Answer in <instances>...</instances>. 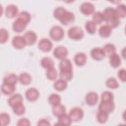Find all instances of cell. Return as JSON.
<instances>
[{
	"instance_id": "obj_5",
	"label": "cell",
	"mask_w": 126,
	"mask_h": 126,
	"mask_svg": "<svg viewBox=\"0 0 126 126\" xmlns=\"http://www.w3.org/2000/svg\"><path fill=\"white\" fill-rule=\"evenodd\" d=\"M67 35L70 39L78 40L81 39L84 37V32L80 27L73 26L68 30Z\"/></svg>"
},
{
	"instance_id": "obj_11",
	"label": "cell",
	"mask_w": 126,
	"mask_h": 126,
	"mask_svg": "<svg viewBox=\"0 0 126 126\" xmlns=\"http://www.w3.org/2000/svg\"><path fill=\"white\" fill-rule=\"evenodd\" d=\"M53 47V43L51 41L46 38L41 39L38 43V48L42 51L48 52L50 51Z\"/></svg>"
},
{
	"instance_id": "obj_28",
	"label": "cell",
	"mask_w": 126,
	"mask_h": 126,
	"mask_svg": "<svg viewBox=\"0 0 126 126\" xmlns=\"http://www.w3.org/2000/svg\"><path fill=\"white\" fill-rule=\"evenodd\" d=\"M61 97L58 94H51L48 97V102L52 106L61 103Z\"/></svg>"
},
{
	"instance_id": "obj_19",
	"label": "cell",
	"mask_w": 126,
	"mask_h": 126,
	"mask_svg": "<svg viewBox=\"0 0 126 126\" xmlns=\"http://www.w3.org/2000/svg\"><path fill=\"white\" fill-rule=\"evenodd\" d=\"M16 89L15 85L3 82L1 86V91L5 95L12 94Z\"/></svg>"
},
{
	"instance_id": "obj_32",
	"label": "cell",
	"mask_w": 126,
	"mask_h": 126,
	"mask_svg": "<svg viewBox=\"0 0 126 126\" xmlns=\"http://www.w3.org/2000/svg\"><path fill=\"white\" fill-rule=\"evenodd\" d=\"M109 113L99 110L96 115V120L100 124L105 123L108 119Z\"/></svg>"
},
{
	"instance_id": "obj_23",
	"label": "cell",
	"mask_w": 126,
	"mask_h": 126,
	"mask_svg": "<svg viewBox=\"0 0 126 126\" xmlns=\"http://www.w3.org/2000/svg\"><path fill=\"white\" fill-rule=\"evenodd\" d=\"M66 109L65 106L60 103L56 105L52 106V113L54 116L59 117L60 116L66 113Z\"/></svg>"
},
{
	"instance_id": "obj_33",
	"label": "cell",
	"mask_w": 126,
	"mask_h": 126,
	"mask_svg": "<svg viewBox=\"0 0 126 126\" xmlns=\"http://www.w3.org/2000/svg\"><path fill=\"white\" fill-rule=\"evenodd\" d=\"M119 18H125L126 16V6L124 4L120 3L115 9Z\"/></svg>"
},
{
	"instance_id": "obj_2",
	"label": "cell",
	"mask_w": 126,
	"mask_h": 126,
	"mask_svg": "<svg viewBox=\"0 0 126 126\" xmlns=\"http://www.w3.org/2000/svg\"><path fill=\"white\" fill-rule=\"evenodd\" d=\"M60 78L66 81H70L73 77V66L71 61L68 59L61 60L59 63Z\"/></svg>"
},
{
	"instance_id": "obj_18",
	"label": "cell",
	"mask_w": 126,
	"mask_h": 126,
	"mask_svg": "<svg viewBox=\"0 0 126 126\" xmlns=\"http://www.w3.org/2000/svg\"><path fill=\"white\" fill-rule=\"evenodd\" d=\"M18 12V7L14 4H9L8 5L5 10V14L7 17L11 18L14 17L17 15Z\"/></svg>"
},
{
	"instance_id": "obj_12",
	"label": "cell",
	"mask_w": 126,
	"mask_h": 126,
	"mask_svg": "<svg viewBox=\"0 0 126 126\" xmlns=\"http://www.w3.org/2000/svg\"><path fill=\"white\" fill-rule=\"evenodd\" d=\"M85 100L86 103L88 105L91 106H94L98 101V95L95 92H89L85 95Z\"/></svg>"
},
{
	"instance_id": "obj_15",
	"label": "cell",
	"mask_w": 126,
	"mask_h": 126,
	"mask_svg": "<svg viewBox=\"0 0 126 126\" xmlns=\"http://www.w3.org/2000/svg\"><path fill=\"white\" fill-rule=\"evenodd\" d=\"M23 97L20 94H12L8 99L7 102L9 105L13 108L15 106L23 103Z\"/></svg>"
},
{
	"instance_id": "obj_8",
	"label": "cell",
	"mask_w": 126,
	"mask_h": 126,
	"mask_svg": "<svg viewBox=\"0 0 126 126\" xmlns=\"http://www.w3.org/2000/svg\"><path fill=\"white\" fill-rule=\"evenodd\" d=\"M53 55L55 58L61 60L66 58L68 55V50L64 46H58L54 49Z\"/></svg>"
},
{
	"instance_id": "obj_44",
	"label": "cell",
	"mask_w": 126,
	"mask_h": 126,
	"mask_svg": "<svg viewBox=\"0 0 126 126\" xmlns=\"http://www.w3.org/2000/svg\"><path fill=\"white\" fill-rule=\"evenodd\" d=\"M50 124L49 121L46 119H41L37 122V126H50Z\"/></svg>"
},
{
	"instance_id": "obj_6",
	"label": "cell",
	"mask_w": 126,
	"mask_h": 126,
	"mask_svg": "<svg viewBox=\"0 0 126 126\" xmlns=\"http://www.w3.org/2000/svg\"><path fill=\"white\" fill-rule=\"evenodd\" d=\"M69 116L72 121L78 122L82 120L84 116L83 110L79 107H73L69 111Z\"/></svg>"
},
{
	"instance_id": "obj_43",
	"label": "cell",
	"mask_w": 126,
	"mask_h": 126,
	"mask_svg": "<svg viewBox=\"0 0 126 126\" xmlns=\"http://www.w3.org/2000/svg\"><path fill=\"white\" fill-rule=\"evenodd\" d=\"M118 76L122 81L125 82L126 81V69L124 68H121L119 69L118 72Z\"/></svg>"
},
{
	"instance_id": "obj_40",
	"label": "cell",
	"mask_w": 126,
	"mask_h": 126,
	"mask_svg": "<svg viewBox=\"0 0 126 126\" xmlns=\"http://www.w3.org/2000/svg\"><path fill=\"white\" fill-rule=\"evenodd\" d=\"M9 38L8 32L4 28L0 30V42L1 44L5 43Z\"/></svg>"
},
{
	"instance_id": "obj_20",
	"label": "cell",
	"mask_w": 126,
	"mask_h": 126,
	"mask_svg": "<svg viewBox=\"0 0 126 126\" xmlns=\"http://www.w3.org/2000/svg\"><path fill=\"white\" fill-rule=\"evenodd\" d=\"M87 59V56L84 53L79 52L75 55L74 57V62L77 65L81 66L86 63Z\"/></svg>"
},
{
	"instance_id": "obj_35",
	"label": "cell",
	"mask_w": 126,
	"mask_h": 126,
	"mask_svg": "<svg viewBox=\"0 0 126 126\" xmlns=\"http://www.w3.org/2000/svg\"><path fill=\"white\" fill-rule=\"evenodd\" d=\"M93 21L96 24H100L104 21L103 15L102 12L100 11H96L94 13L93 15Z\"/></svg>"
},
{
	"instance_id": "obj_16",
	"label": "cell",
	"mask_w": 126,
	"mask_h": 126,
	"mask_svg": "<svg viewBox=\"0 0 126 126\" xmlns=\"http://www.w3.org/2000/svg\"><path fill=\"white\" fill-rule=\"evenodd\" d=\"M90 55L93 59L98 61L103 60L105 57L103 49L99 47L93 48L90 51Z\"/></svg>"
},
{
	"instance_id": "obj_3",
	"label": "cell",
	"mask_w": 126,
	"mask_h": 126,
	"mask_svg": "<svg viewBox=\"0 0 126 126\" xmlns=\"http://www.w3.org/2000/svg\"><path fill=\"white\" fill-rule=\"evenodd\" d=\"M104 21L106 24L110 26L112 29L117 28L120 23L116 10L112 7H108L104 9L102 12Z\"/></svg>"
},
{
	"instance_id": "obj_7",
	"label": "cell",
	"mask_w": 126,
	"mask_h": 126,
	"mask_svg": "<svg viewBox=\"0 0 126 126\" xmlns=\"http://www.w3.org/2000/svg\"><path fill=\"white\" fill-rule=\"evenodd\" d=\"M28 24L25 20L17 17L16 20L13 22L12 28L14 31L16 32H21L24 31Z\"/></svg>"
},
{
	"instance_id": "obj_29",
	"label": "cell",
	"mask_w": 126,
	"mask_h": 126,
	"mask_svg": "<svg viewBox=\"0 0 126 126\" xmlns=\"http://www.w3.org/2000/svg\"><path fill=\"white\" fill-rule=\"evenodd\" d=\"M102 49L105 53V56H107L109 57L112 54L115 53L116 50V46L113 44L110 43L105 44Z\"/></svg>"
},
{
	"instance_id": "obj_13",
	"label": "cell",
	"mask_w": 126,
	"mask_h": 126,
	"mask_svg": "<svg viewBox=\"0 0 126 126\" xmlns=\"http://www.w3.org/2000/svg\"><path fill=\"white\" fill-rule=\"evenodd\" d=\"M23 36L26 44L28 45L34 44L36 42L37 38L36 33L32 31H28L26 32Z\"/></svg>"
},
{
	"instance_id": "obj_10",
	"label": "cell",
	"mask_w": 126,
	"mask_h": 126,
	"mask_svg": "<svg viewBox=\"0 0 126 126\" xmlns=\"http://www.w3.org/2000/svg\"><path fill=\"white\" fill-rule=\"evenodd\" d=\"M95 7L94 5L90 2H84L80 6V10L82 13L86 15H89L94 13Z\"/></svg>"
},
{
	"instance_id": "obj_36",
	"label": "cell",
	"mask_w": 126,
	"mask_h": 126,
	"mask_svg": "<svg viewBox=\"0 0 126 126\" xmlns=\"http://www.w3.org/2000/svg\"><path fill=\"white\" fill-rule=\"evenodd\" d=\"M101 101H114L113 94L108 91H104L101 94Z\"/></svg>"
},
{
	"instance_id": "obj_14",
	"label": "cell",
	"mask_w": 126,
	"mask_h": 126,
	"mask_svg": "<svg viewBox=\"0 0 126 126\" xmlns=\"http://www.w3.org/2000/svg\"><path fill=\"white\" fill-rule=\"evenodd\" d=\"M115 108L114 101H100L98 105V110L109 113L113 111Z\"/></svg>"
},
{
	"instance_id": "obj_26",
	"label": "cell",
	"mask_w": 126,
	"mask_h": 126,
	"mask_svg": "<svg viewBox=\"0 0 126 126\" xmlns=\"http://www.w3.org/2000/svg\"><path fill=\"white\" fill-rule=\"evenodd\" d=\"M40 64L42 67L48 69L54 67V62L50 57H45L41 59L40 61Z\"/></svg>"
},
{
	"instance_id": "obj_34",
	"label": "cell",
	"mask_w": 126,
	"mask_h": 126,
	"mask_svg": "<svg viewBox=\"0 0 126 126\" xmlns=\"http://www.w3.org/2000/svg\"><path fill=\"white\" fill-rule=\"evenodd\" d=\"M106 85L108 88L112 89H117L119 86L118 81L114 77L108 78L106 81Z\"/></svg>"
},
{
	"instance_id": "obj_41",
	"label": "cell",
	"mask_w": 126,
	"mask_h": 126,
	"mask_svg": "<svg viewBox=\"0 0 126 126\" xmlns=\"http://www.w3.org/2000/svg\"><path fill=\"white\" fill-rule=\"evenodd\" d=\"M17 17L24 19L27 23H28V24L30 22L31 20V14L28 11H22L20 12Z\"/></svg>"
},
{
	"instance_id": "obj_39",
	"label": "cell",
	"mask_w": 126,
	"mask_h": 126,
	"mask_svg": "<svg viewBox=\"0 0 126 126\" xmlns=\"http://www.w3.org/2000/svg\"><path fill=\"white\" fill-rule=\"evenodd\" d=\"M12 108L14 114L18 116L22 115L26 112V108L23 103L15 106Z\"/></svg>"
},
{
	"instance_id": "obj_4",
	"label": "cell",
	"mask_w": 126,
	"mask_h": 126,
	"mask_svg": "<svg viewBox=\"0 0 126 126\" xmlns=\"http://www.w3.org/2000/svg\"><path fill=\"white\" fill-rule=\"evenodd\" d=\"M64 31L63 28L58 25L53 26L49 31V35L51 39L55 41H59L63 38Z\"/></svg>"
},
{
	"instance_id": "obj_45",
	"label": "cell",
	"mask_w": 126,
	"mask_h": 126,
	"mask_svg": "<svg viewBox=\"0 0 126 126\" xmlns=\"http://www.w3.org/2000/svg\"><path fill=\"white\" fill-rule=\"evenodd\" d=\"M121 54H122V56H123V58L124 59H125V55H126V48H125V47H124L123 49H122V50L121 51Z\"/></svg>"
},
{
	"instance_id": "obj_21",
	"label": "cell",
	"mask_w": 126,
	"mask_h": 126,
	"mask_svg": "<svg viewBox=\"0 0 126 126\" xmlns=\"http://www.w3.org/2000/svg\"><path fill=\"white\" fill-rule=\"evenodd\" d=\"M58 118V122L56 124H55V125L68 126L71 124V122H72L69 115H67L66 113L60 116Z\"/></svg>"
},
{
	"instance_id": "obj_37",
	"label": "cell",
	"mask_w": 126,
	"mask_h": 126,
	"mask_svg": "<svg viewBox=\"0 0 126 126\" xmlns=\"http://www.w3.org/2000/svg\"><path fill=\"white\" fill-rule=\"evenodd\" d=\"M10 117L8 114L6 112H2L0 116V125L1 126H5L9 124Z\"/></svg>"
},
{
	"instance_id": "obj_31",
	"label": "cell",
	"mask_w": 126,
	"mask_h": 126,
	"mask_svg": "<svg viewBox=\"0 0 126 126\" xmlns=\"http://www.w3.org/2000/svg\"><path fill=\"white\" fill-rule=\"evenodd\" d=\"M85 28L89 33L93 34L96 32V25L93 21L89 20L86 22Z\"/></svg>"
},
{
	"instance_id": "obj_24",
	"label": "cell",
	"mask_w": 126,
	"mask_h": 126,
	"mask_svg": "<svg viewBox=\"0 0 126 126\" xmlns=\"http://www.w3.org/2000/svg\"><path fill=\"white\" fill-rule=\"evenodd\" d=\"M109 63L114 68L119 67L121 63L120 56L116 52L112 54L109 56Z\"/></svg>"
},
{
	"instance_id": "obj_22",
	"label": "cell",
	"mask_w": 126,
	"mask_h": 126,
	"mask_svg": "<svg viewBox=\"0 0 126 126\" xmlns=\"http://www.w3.org/2000/svg\"><path fill=\"white\" fill-rule=\"evenodd\" d=\"M112 29L108 25L105 24L100 27L98 30V34L103 38L109 37L112 32Z\"/></svg>"
},
{
	"instance_id": "obj_17",
	"label": "cell",
	"mask_w": 126,
	"mask_h": 126,
	"mask_svg": "<svg viewBox=\"0 0 126 126\" xmlns=\"http://www.w3.org/2000/svg\"><path fill=\"white\" fill-rule=\"evenodd\" d=\"M11 42L13 46L17 49H22L27 45L23 36L20 35L14 36Z\"/></svg>"
},
{
	"instance_id": "obj_1",
	"label": "cell",
	"mask_w": 126,
	"mask_h": 126,
	"mask_svg": "<svg viewBox=\"0 0 126 126\" xmlns=\"http://www.w3.org/2000/svg\"><path fill=\"white\" fill-rule=\"evenodd\" d=\"M54 17L59 20L61 23L65 26L72 23L75 19L74 13L66 10L63 7L58 6L53 11Z\"/></svg>"
},
{
	"instance_id": "obj_42",
	"label": "cell",
	"mask_w": 126,
	"mask_h": 126,
	"mask_svg": "<svg viewBox=\"0 0 126 126\" xmlns=\"http://www.w3.org/2000/svg\"><path fill=\"white\" fill-rule=\"evenodd\" d=\"M17 125L18 126H29L31 125V122L26 118H22L18 120Z\"/></svg>"
},
{
	"instance_id": "obj_38",
	"label": "cell",
	"mask_w": 126,
	"mask_h": 126,
	"mask_svg": "<svg viewBox=\"0 0 126 126\" xmlns=\"http://www.w3.org/2000/svg\"><path fill=\"white\" fill-rule=\"evenodd\" d=\"M46 76L50 80H54L57 77V71L56 68L54 67L47 69L46 71Z\"/></svg>"
},
{
	"instance_id": "obj_27",
	"label": "cell",
	"mask_w": 126,
	"mask_h": 126,
	"mask_svg": "<svg viewBox=\"0 0 126 126\" xmlns=\"http://www.w3.org/2000/svg\"><path fill=\"white\" fill-rule=\"evenodd\" d=\"M67 86V84L66 81L60 78L56 81L54 83V88L58 91H63L64 90Z\"/></svg>"
},
{
	"instance_id": "obj_30",
	"label": "cell",
	"mask_w": 126,
	"mask_h": 126,
	"mask_svg": "<svg viewBox=\"0 0 126 126\" xmlns=\"http://www.w3.org/2000/svg\"><path fill=\"white\" fill-rule=\"evenodd\" d=\"M18 80V77L15 74L10 73L6 75L4 77L3 82L15 85Z\"/></svg>"
},
{
	"instance_id": "obj_25",
	"label": "cell",
	"mask_w": 126,
	"mask_h": 126,
	"mask_svg": "<svg viewBox=\"0 0 126 126\" xmlns=\"http://www.w3.org/2000/svg\"><path fill=\"white\" fill-rule=\"evenodd\" d=\"M18 80L21 84L24 85H27L31 83L32 77L29 73L27 72H22L19 75Z\"/></svg>"
},
{
	"instance_id": "obj_9",
	"label": "cell",
	"mask_w": 126,
	"mask_h": 126,
	"mask_svg": "<svg viewBox=\"0 0 126 126\" xmlns=\"http://www.w3.org/2000/svg\"><path fill=\"white\" fill-rule=\"evenodd\" d=\"M39 96V92L35 88H30L25 92L26 98L28 100L31 102L36 101L38 99Z\"/></svg>"
}]
</instances>
